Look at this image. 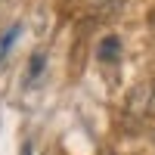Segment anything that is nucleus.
I'll list each match as a JSON object with an SVG mask.
<instances>
[{
  "mask_svg": "<svg viewBox=\"0 0 155 155\" xmlns=\"http://www.w3.org/2000/svg\"><path fill=\"white\" fill-rule=\"evenodd\" d=\"M41 71H44V53H34V56H31V65H28V78L34 81Z\"/></svg>",
  "mask_w": 155,
  "mask_h": 155,
  "instance_id": "nucleus-3",
  "label": "nucleus"
},
{
  "mask_svg": "<svg viewBox=\"0 0 155 155\" xmlns=\"http://www.w3.org/2000/svg\"><path fill=\"white\" fill-rule=\"evenodd\" d=\"M152 137H155V134H152Z\"/></svg>",
  "mask_w": 155,
  "mask_h": 155,
  "instance_id": "nucleus-4",
  "label": "nucleus"
},
{
  "mask_svg": "<svg viewBox=\"0 0 155 155\" xmlns=\"http://www.w3.org/2000/svg\"><path fill=\"white\" fill-rule=\"evenodd\" d=\"M96 56H99V62H115V59L121 56V41H118L115 34L102 37L99 47H96Z\"/></svg>",
  "mask_w": 155,
  "mask_h": 155,
  "instance_id": "nucleus-1",
  "label": "nucleus"
},
{
  "mask_svg": "<svg viewBox=\"0 0 155 155\" xmlns=\"http://www.w3.org/2000/svg\"><path fill=\"white\" fill-rule=\"evenodd\" d=\"M19 31H22L19 25H12V28H9V31H6L3 37H0V56H6V50H9V47H12V41L19 37Z\"/></svg>",
  "mask_w": 155,
  "mask_h": 155,
  "instance_id": "nucleus-2",
  "label": "nucleus"
}]
</instances>
